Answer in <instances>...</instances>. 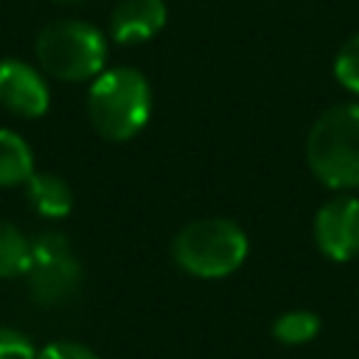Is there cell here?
I'll list each match as a JSON object with an SVG mask.
<instances>
[{
    "label": "cell",
    "mask_w": 359,
    "mask_h": 359,
    "mask_svg": "<svg viewBox=\"0 0 359 359\" xmlns=\"http://www.w3.org/2000/svg\"><path fill=\"white\" fill-rule=\"evenodd\" d=\"M151 115V87L135 67L101 70L87 93V118L93 129L112 143L132 140Z\"/></svg>",
    "instance_id": "obj_1"
},
{
    "label": "cell",
    "mask_w": 359,
    "mask_h": 359,
    "mask_svg": "<svg viewBox=\"0 0 359 359\" xmlns=\"http://www.w3.org/2000/svg\"><path fill=\"white\" fill-rule=\"evenodd\" d=\"M306 163L331 191L359 188V104L328 107L309 129Z\"/></svg>",
    "instance_id": "obj_2"
},
{
    "label": "cell",
    "mask_w": 359,
    "mask_h": 359,
    "mask_svg": "<svg viewBox=\"0 0 359 359\" xmlns=\"http://www.w3.org/2000/svg\"><path fill=\"white\" fill-rule=\"evenodd\" d=\"M247 252H250L247 233L224 216L194 219L171 241L174 264L182 272L205 280L233 275L247 261Z\"/></svg>",
    "instance_id": "obj_3"
},
{
    "label": "cell",
    "mask_w": 359,
    "mask_h": 359,
    "mask_svg": "<svg viewBox=\"0 0 359 359\" xmlns=\"http://www.w3.org/2000/svg\"><path fill=\"white\" fill-rule=\"evenodd\" d=\"M34 53L50 79L90 81L107 65V39L84 20H53L36 34Z\"/></svg>",
    "instance_id": "obj_4"
},
{
    "label": "cell",
    "mask_w": 359,
    "mask_h": 359,
    "mask_svg": "<svg viewBox=\"0 0 359 359\" xmlns=\"http://www.w3.org/2000/svg\"><path fill=\"white\" fill-rule=\"evenodd\" d=\"M25 289L36 306H65L81 289V261L73 252V244L62 233H39L31 238V261L25 269Z\"/></svg>",
    "instance_id": "obj_5"
},
{
    "label": "cell",
    "mask_w": 359,
    "mask_h": 359,
    "mask_svg": "<svg viewBox=\"0 0 359 359\" xmlns=\"http://www.w3.org/2000/svg\"><path fill=\"white\" fill-rule=\"evenodd\" d=\"M314 244L325 258L339 264L359 255V196L339 194L317 210Z\"/></svg>",
    "instance_id": "obj_6"
},
{
    "label": "cell",
    "mask_w": 359,
    "mask_h": 359,
    "mask_svg": "<svg viewBox=\"0 0 359 359\" xmlns=\"http://www.w3.org/2000/svg\"><path fill=\"white\" fill-rule=\"evenodd\" d=\"M0 107L17 118H42L50 107V90L42 73L22 59L0 62Z\"/></svg>",
    "instance_id": "obj_7"
},
{
    "label": "cell",
    "mask_w": 359,
    "mask_h": 359,
    "mask_svg": "<svg viewBox=\"0 0 359 359\" xmlns=\"http://www.w3.org/2000/svg\"><path fill=\"white\" fill-rule=\"evenodd\" d=\"M168 11L163 0H121L109 17V34L118 45H140L165 28Z\"/></svg>",
    "instance_id": "obj_8"
},
{
    "label": "cell",
    "mask_w": 359,
    "mask_h": 359,
    "mask_svg": "<svg viewBox=\"0 0 359 359\" xmlns=\"http://www.w3.org/2000/svg\"><path fill=\"white\" fill-rule=\"evenodd\" d=\"M25 199L45 219H65L73 210L70 185L59 174H48V171H34L25 180Z\"/></svg>",
    "instance_id": "obj_9"
},
{
    "label": "cell",
    "mask_w": 359,
    "mask_h": 359,
    "mask_svg": "<svg viewBox=\"0 0 359 359\" xmlns=\"http://www.w3.org/2000/svg\"><path fill=\"white\" fill-rule=\"evenodd\" d=\"M34 174V151L22 135L0 126V188L25 185Z\"/></svg>",
    "instance_id": "obj_10"
},
{
    "label": "cell",
    "mask_w": 359,
    "mask_h": 359,
    "mask_svg": "<svg viewBox=\"0 0 359 359\" xmlns=\"http://www.w3.org/2000/svg\"><path fill=\"white\" fill-rule=\"evenodd\" d=\"M31 261V238L8 219H0V278H22Z\"/></svg>",
    "instance_id": "obj_11"
},
{
    "label": "cell",
    "mask_w": 359,
    "mask_h": 359,
    "mask_svg": "<svg viewBox=\"0 0 359 359\" xmlns=\"http://www.w3.org/2000/svg\"><path fill=\"white\" fill-rule=\"evenodd\" d=\"M320 334V314L309 311V309H292L283 311L280 317H275L272 323V337L280 345H306Z\"/></svg>",
    "instance_id": "obj_12"
},
{
    "label": "cell",
    "mask_w": 359,
    "mask_h": 359,
    "mask_svg": "<svg viewBox=\"0 0 359 359\" xmlns=\"http://www.w3.org/2000/svg\"><path fill=\"white\" fill-rule=\"evenodd\" d=\"M334 76L337 81L356 93L359 95V34H353L339 50H337V59H334Z\"/></svg>",
    "instance_id": "obj_13"
},
{
    "label": "cell",
    "mask_w": 359,
    "mask_h": 359,
    "mask_svg": "<svg viewBox=\"0 0 359 359\" xmlns=\"http://www.w3.org/2000/svg\"><path fill=\"white\" fill-rule=\"evenodd\" d=\"M0 359H36V348L25 334L0 328Z\"/></svg>",
    "instance_id": "obj_14"
},
{
    "label": "cell",
    "mask_w": 359,
    "mask_h": 359,
    "mask_svg": "<svg viewBox=\"0 0 359 359\" xmlns=\"http://www.w3.org/2000/svg\"><path fill=\"white\" fill-rule=\"evenodd\" d=\"M36 359H98L95 351H90L81 342H70V339H56L48 342L45 348L36 351Z\"/></svg>",
    "instance_id": "obj_15"
},
{
    "label": "cell",
    "mask_w": 359,
    "mask_h": 359,
    "mask_svg": "<svg viewBox=\"0 0 359 359\" xmlns=\"http://www.w3.org/2000/svg\"><path fill=\"white\" fill-rule=\"evenodd\" d=\"M50 3H59V6H70V3H81V0H50Z\"/></svg>",
    "instance_id": "obj_16"
}]
</instances>
